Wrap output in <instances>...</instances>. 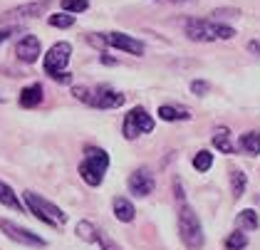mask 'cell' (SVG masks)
I'll use <instances>...</instances> for the list:
<instances>
[{
  "label": "cell",
  "mask_w": 260,
  "mask_h": 250,
  "mask_svg": "<svg viewBox=\"0 0 260 250\" xmlns=\"http://www.w3.org/2000/svg\"><path fill=\"white\" fill-rule=\"evenodd\" d=\"M183 33L193 42H216V40H233L236 30L220 20H203V18H191L186 20Z\"/></svg>",
  "instance_id": "6da1fadb"
},
{
  "label": "cell",
  "mask_w": 260,
  "mask_h": 250,
  "mask_svg": "<svg viewBox=\"0 0 260 250\" xmlns=\"http://www.w3.org/2000/svg\"><path fill=\"white\" fill-rule=\"evenodd\" d=\"M107 171H109V154L104 149H100V146H84V156H82V161H80L82 181L87 186L97 189V186H102Z\"/></svg>",
  "instance_id": "7a4b0ae2"
},
{
  "label": "cell",
  "mask_w": 260,
  "mask_h": 250,
  "mask_svg": "<svg viewBox=\"0 0 260 250\" xmlns=\"http://www.w3.org/2000/svg\"><path fill=\"white\" fill-rule=\"evenodd\" d=\"M179 235L188 250H201L206 245V235H203L199 213L193 211L186 201L179 203Z\"/></svg>",
  "instance_id": "3957f363"
},
{
  "label": "cell",
  "mask_w": 260,
  "mask_h": 250,
  "mask_svg": "<svg viewBox=\"0 0 260 250\" xmlns=\"http://www.w3.org/2000/svg\"><path fill=\"white\" fill-rule=\"evenodd\" d=\"M22 198H25V206H27V211L32 213L38 221L47 223V226H52V228H62V226L67 223V213L62 211L60 206L50 203L47 198L38 196L35 191H25V193H22Z\"/></svg>",
  "instance_id": "277c9868"
},
{
  "label": "cell",
  "mask_w": 260,
  "mask_h": 250,
  "mask_svg": "<svg viewBox=\"0 0 260 250\" xmlns=\"http://www.w3.org/2000/svg\"><path fill=\"white\" fill-rule=\"evenodd\" d=\"M156 127L154 116L149 114L144 107H132L126 114H124V124H121V134L126 141H134L137 136H144V134H151Z\"/></svg>",
  "instance_id": "5b68a950"
},
{
  "label": "cell",
  "mask_w": 260,
  "mask_h": 250,
  "mask_svg": "<svg viewBox=\"0 0 260 250\" xmlns=\"http://www.w3.org/2000/svg\"><path fill=\"white\" fill-rule=\"evenodd\" d=\"M70 57H72V45L70 42H55L50 50H47V55L42 59V70H45V75H50V77L55 79L60 72L67 70V65H70Z\"/></svg>",
  "instance_id": "8992f818"
},
{
  "label": "cell",
  "mask_w": 260,
  "mask_h": 250,
  "mask_svg": "<svg viewBox=\"0 0 260 250\" xmlns=\"http://www.w3.org/2000/svg\"><path fill=\"white\" fill-rule=\"evenodd\" d=\"M0 233H5L13 243H20L27 248H47V240L40 238L38 233H32L30 228H22L18 223L8 221V218H0Z\"/></svg>",
  "instance_id": "52a82bcc"
},
{
  "label": "cell",
  "mask_w": 260,
  "mask_h": 250,
  "mask_svg": "<svg viewBox=\"0 0 260 250\" xmlns=\"http://www.w3.org/2000/svg\"><path fill=\"white\" fill-rule=\"evenodd\" d=\"M124 102H126V95L117 92L109 84L94 87L92 97H89V107H94V109H119V107H124Z\"/></svg>",
  "instance_id": "ba28073f"
},
{
  "label": "cell",
  "mask_w": 260,
  "mask_h": 250,
  "mask_svg": "<svg viewBox=\"0 0 260 250\" xmlns=\"http://www.w3.org/2000/svg\"><path fill=\"white\" fill-rule=\"evenodd\" d=\"M154 186H156L154 173L149 171L146 166H139L137 171L129 173L126 189H129V193H132V196H137V198H146L149 193H154Z\"/></svg>",
  "instance_id": "9c48e42d"
},
{
  "label": "cell",
  "mask_w": 260,
  "mask_h": 250,
  "mask_svg": "<svg viewBox=\"0 0 260 250\" xmlns=\"http://www.w3.org/2000/svg\"><path fill=\"white\" fill-rule=\"evenodd\" d=\"M104 40H107V47H114V50L134 55V57H141L146 50L141 40H137L134 35H126V33H104Z\"/></svg>",
  "instance_id": "30bf717a"
},
{
  "label": "cell",
  "mask_w": 260,
  "mask_h": 250,
  "mask_svg": "<svg viewBox=\"0 0 260 250\" xmlns=\"http://www.w3.org/2000/svg\"><path fill=\"white\" fill-rule=\"evenodd\" d=\"M52 0H32V3H25V5H18L8 13H3L0 20H30V18H40L50 10Z\"/></svg>",
  "instance_id": "8fae6325"
},
{
  "label": "cell",
  "mask_w": 260,
  "mask_h": 250,
  "mask_svg": "<svg viewBox=\"0 0 260 250\" xmlns=\"http://www.w3.org/2000/svg\"><path fill=\"white\" fill-rule=\"evenodd\" d=\"M40 55H42V42L38 35H25L15 45V57L25 62V65H35L40 59Z\"/></svg>",
  "instance_id": "7c38bea8"
},
{
  "label": "cell",
  "mask_w": 260,
  "mask_h": 250,
  "mask_svg": "<svg viewBox=\"0 0 260 250\" xmlns=\"http://www.w3.org/2000/svg\"><path fill=\"white\" fill-rule=\"evenodd\" d=\"M42 99H45V89H42L40 82H32V84L22 87V89H20V97H18L20 107H25V109H35Z\"/></svg>",
  "instance_id": "4fadbf2b"
},
{
  "label": "cell",
  "mask_w": 260,
  "mask_h": 250,
  "mask_svg": "<svg viewBox=\"0 0 260 250\" xmlns=\"http://www.w3.org/2000/svg\"><path fill=\"white\" fill-rule=\"evenodd\" d=\"M112 211H114V218L121 221V223H132V221L137 218L134 203H132L129 198H124V196H117V198L112 201Z\"/></svg>",
  "instance_id": "5bb4252c"
},
{
  "label": "cell",
  "mask_w": 260,
  "mask_h": 250,
  "mask_svg": "<svg viewBox=\"0 0 260 250\" xmlns=\"http://www.w3.org/2000/svg\"><path fill=\"white\" fill-rule=\"evenodd\" d=\"M211 141H213V146L218 149L220 154H236V149H238V146L233 144L231 132H228L225 127H218V129L213 132V139H211Z\"/></svg>",
  "instance_id": "9a60e30c"
},
{
  "label": "cell",
  "mask_w": 260,
  "mask_h": 250,
  "mask_svg": "<svg viewBox=\"0 0 260 250\" xmlns=\"http://www.w3.org/2000/svg\"><path fill=\"white\" fill-rule=\"evenodd\" d=\"M0 206H5V208H13V211H25V203L20 201V196L13 191L5 181H0Z\"/></svg>",
  "instance_id": "2e32d148"
},
{
  "label": "cell",
  "mask_w": 260,
  "mask_h": 250,
  "mask_svg": "<svg viewBox=\"0 0 260 250\" xmlns=\"http://www.w3.org/2000/svg\"><path fill=\"white\" fill-rule=\"evenodd\" d=\"M156 114H159L161 121H186V119H191V112L183 109V107H176V104H161Z\"/></svg>",
  "instance_id": "e0dca14e"
},
{
  "label": "cell",
  "mask_w": 260,
  "mask_h": 250,
  "mask_svg": "<svg viewBox=\"0 0 260 250\" xmlns=\"http://www.w3.org/2000/svg\"><path fill=\"white\" fill-rule=\"evenodd\" d=\"M236 226H238V231H258L260 228V218H258V211H253V208H243V211L236 215Z\"/></svg>",
  "instance_id": "ac0fdd59"
},
{
  "label": "cell",
  "mask_w": 260,
  "mask_h": 250,
  "mask_svg": "<svg viewBox=\"0 0 260 250\" xmlns=\"http://www.w3.org/2000/svg\"><path fill=\"white\" fill-rule=\"evenodd\" d=\"M238 146L248 156H258L260 154V132H245V134H240Z\"/></svg>",
  "instance_id": "d6986e66"
},
{
  "label": "cell",
  "mask_w": 260,
  "mask_h": 250,
  "mask_svg": "<svg viewBox=\"0 0 260 250\" xmlns=\"http://www.w3.org/2000/svg\"><path fill=\"white\" fill-rule=\"evenodd\" d=\"M228 178H231V193H233V198H240L245 193V189H248V176L240 171V169H231Z\"/></svg>",
  "instance_id": "ffe728a7"
},
{
  "label": "cell",
  "mask_w": 260,
  "mask_h": 250,
  "mask_svg": "<svg viewBox=\"0 0 260 250\" xmlns=\"http://www.w3.org/2000/svg\"><path fill=\"white\" fill-rule=\"evenodd\" d=\"M75 233L80 235L84 243H97V233H100V228H97L94 223H89V221H80L77 228H75Z\"/></svg>",
  "instance_id": "44dd1931"
},
{
  "label": "cell",
  "mask_w": 260,
  "mask_h": 250,
  "mask_svg": "<svg viewBox=\"0 0 260 250\" xmlns=\"http://www.w3.org/2000/svg\"><path fill=\"white\" fill-rule=\"evenodd\" d=\"M193 169L199 173H206V171H211V166H213V154L208 151V149H201L199 154L193 156Z\"/></svg>",
  "instance_id": "7402d4cb"
},
{
  "label": "cell",
  "mask_w": 260,
  "mask_h": 250,
  "mask_svg": "<svg viewBox=\"0 0 260 250\" xmlns=\"http://www.w3.org/2000/svg\"><path fill=\"white\" fill-rule=\"evenodd\" d=\"M47 22H50V27H60V30H67V27H72V25H75V15L62 10V13L50 15V18H47Z\"/></svg>",
  "instance_id": "603a6c76"
},
{
  "label": "cell",
  "mask_w": 260,
  "mask_h": 250,
  "mask_svg": "<svg viewBox=\"0 0 260 250\" xmlns=\"http://www.w3.org/2000/svg\"><path fill=\"white\" fill-rule=\"evenodd\" d=\"M248 248V235L245 231H236L225 238V250H245Z\"/></svg>",
  "instance_id": "cb8c5ba5"
},
{
  "label": "cell",
  "mask_w": 260,
  "mask_h": 250,
  "mask_svg": "<svg viewBox=\"0 0 260 250\" xmlns=\"http://www.w3.org/2000/svg\"><path fill=\"white\" fill-rule=\"evenodd\" d=\"M60 8L64 13H72V15H80L89 8V0H60Z\"/></svg>",
  "instance_id": "d4e9b609"
},
{
  "label": "cell",
  "mask_w": 260,
  "mask_h": 250,
  "mask_svg": "<svg viewBox=\"0 0 260 250\" xmlns=\"http://www.w3.org/2000/svg\"><path fill=\"white\" fill-rule=\"evenodd\" d=\"M97 245H100L102 250H124L119 243H117V240H112V238H109V235H107L104 231L97 233Z\"/></svg>",
  "instance_id": "484cf974"
},
{
  "label": "cell",
  "mask_w": 260,
  "mask_h": 250,
  "mask_svg": "<svg viewBox=\"0 0 260 250\" xmlns=\"http://www.w3.org/2000/svg\"><path fill=\"white\" fill-rule=\"evenodd\" d=\"M208 89H211V84H208L206 79H193V82H191V92H193V95L203 97V95H208Z\"/></svg>",
  "instance_id": "4316f807"
},
{
  "label": "cell",
  "mask_w": 260,
  "mask_h": 250,
  "mask_svg": "<svg viewBox=\"0 0 260 250\" xmlns=\"http://www.w3.org/2000/svg\"><path fill=\"white\" fill-rule=\"evenodd\" d=\"M240 10L238 8H218V10H213V18H238Z\"/></svg>",
  "instance_id": "83f0119b"
},
{
  "label": "cell",
  "mask_w": 260,
  "mask_h": 250,
  "mask_svg": "<svg viewBox=\"0 0 260 250\" xmlns=\"http://www.w3.org/2000/svg\"><path fill=\"white\" fill-rule=\"evenodd\" d=\"M72 95L77 97V99H82V102H87V104H89L92 89H89V87H75V89H72Z\"/></svg>",
  "instance_id": "f1b7e54d"
},
{
  "label": "cell",
  "mask_w": 260,
  "mask_h": 250,
  "mask_svg": "<svg viewBox=\"0 0 260 250\" xmlns=\"http://www.w3.org/2000/svg\"><path fill=\"white\" fill-rule=\"evenodd\" d=\"M13 33H15V27H3V30H0V45H3L5 40H10Z\"/></svg>",
  "instance_id": "f546056e"
},
{
  "label": "cell",
  "mask_w": 260,
  "mask_h": 250,
  "mask_svg": "<svg viewBox=\"0 0 260 250\" xmlns=\"http://www.w3.org/2000/svg\"><path fill=\"white\" fill-rule=\"evenodd\" d=\"M57 82H64V84H70V82H72V75H70V72H67V70H64V72H60V75H57Z\"/></svg>",
  "instance_id": "4dcf8cb0"
},
{
  "label": "cell",
  "mask_w": 260,
  "mask_h": 250,
  "mask_svg": "<svg viewBox=\"0 0 260 250\" xmlns=\"http://www.w3.org/2000/svg\"><path fill=\"white\" fill-rule=\"evenodd\" d=\"M248 50H250V52H255V55H260V45L258 42H248Z\"/></svg>",
  "instance_id": "1f68e13d"
},
{
  "label": "cell",
  "mask_w": 260,
  "mask_h": 250,
  "mask_svg": "<svg viewBox=\"0 0 260 250\" xmlns=\"http://www.w3.org/2000/svg\"><path fill=\"white\" fill-rule=\"evenodd\" d=\"M102 62H104V65H114V59H112V57H107V55H102Z\"/></svg>",
  "instance_id": "d6a6232c"
},
{
  "label": "cell",
  "mask_w": 260,
  "mask_h": 250,
  "mask_svg": "<svg viewBox=\"0 0 260 250\" xmlns=\"http://www.w3.org/2000/svg\"><path fill=\"white\" fill-rule=\"evenodd\" d=\"M164 3H188V0H164Z\"/></svg>",
  "instance_id": "836d02e7"
},
{
  "label": "cell",
  "mask_w": 260,
  "mask_h": 250,
  "mask_svg": "<svg viewBox=\"0 0 260 250\" xmlns=\"http://www.w3.org/2000/svg\"><path fill=\"white\" fill-rule=\"evenodd\" d=\"M0 104H3V97H0Z\"/></svg>",
  "instance_id": "e575fe53"
}]
</instances>
